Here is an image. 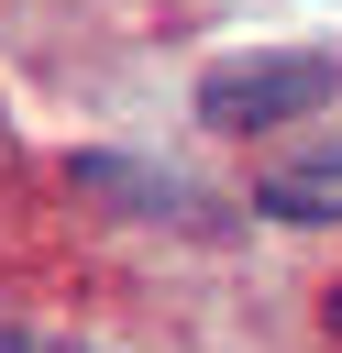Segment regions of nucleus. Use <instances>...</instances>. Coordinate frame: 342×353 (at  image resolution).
I'll use <instances>...</instances> for the list:
<instances>
[{
    "label": "nucleus",
    "instance_id": "f257e3e1",
    "mask_svg": "<svg viewBox=\"0 0 342 353\" xmlns=\"http://www.w3.org/2000/svg\"><path fill=\"white\" fill-rule=\"evenodd\" d=\"M342 99V55L331 44H265V55H221L199 77V121L210 132H276Z\"/></svg>",
    "mask_w": 342,
    "mask_h": 353
},
{
    "label": "nucleus",
    "instance_id": "f03ea898",
    "mask_svg": "<svg viewBox=\"0 0 342 353\" xmlns=\"http://www.w3.org/2000/svg\"><path fill=\"white\" fill-rule=\"evenodd\" d=\"M265 221H342V143H309V154H276L265 188H254Z\"/></svg>",
    "mask_w": 342,
    "mask_h": 353
},
{
    "label": "nucleus",
    "instance_id": "7ed1b4c3",
    "mask_svg": "<svg viewBox=\"0 0 342 353\" xmlns=\"http://www.w3.org/2000/svg\"><path fill=\"white\" fill-rule=\"evenodd\" d=\"M77 188H88V199H110V210H143V221H210L165 165H132V154H77Z\"/></svg>",
    "mask_w": 342,
    "mask_h": 353
},
{
    "label": "nucleus",
    "instance_id": "20e7f679",
    "mask_svg": "<svg viewBox=\"0 0 342 353\" xmlns=\"http://www.w3.org/2000/svg\"><path fill=\"white\" fill-rule=\"evenodd\" d=\"M33 353H110V342H33Z\"/></svg>",
    "mask_w": 342,
    "mask_h": 353
},
{
    "label": "nucleus",
    "instance_id": "39448f33",
    "mask_svg": "<svg viewBox=\"0 0 342 353\" xmlns=\"http://www.w3.org/2000/svg\"><path fill=\"white\" fill-rule=\"evenodd\" d=\"M0 353H33V342H22V331H0Z\"/></svg>",
    "mask_w": 342,
    "mask_h": 353
},
{
    "label": "nucleus",
    "instance_id": "423d86ee",
    "mask_svg": "<svg viewBox=\"0 0 342 353\" xmlns=\"http://www.w3.org/2000/svg\"><path fill=\"white\" fill-rule=\"evenodd\" d=\"M331 342H342V287H331Z\"/></svg>",
    "mask_w": 342,
    "mask_h": 353
}]
</instances>
